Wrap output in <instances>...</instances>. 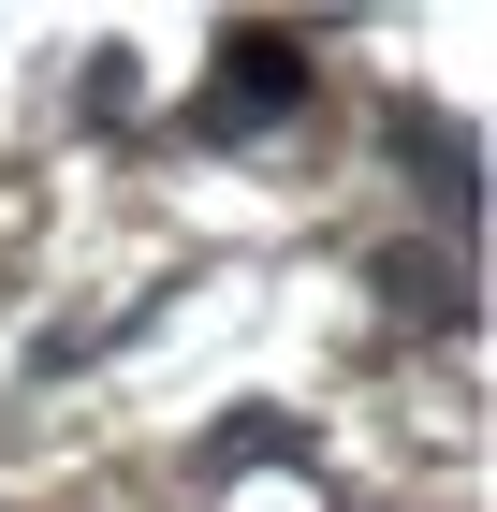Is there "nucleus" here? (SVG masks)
<instances>
[{
  "instance_id": "obj_1",
  "label": "nucleus",
  "mask_w": 497,
  "mask_h": 512,
  "mask_svg": "<svg viewBox=\"0 0 497 512\" xmlns=\"http://www.w3.org/2000/svg\"><path fill=\"white\" fill-rule=\"evenodd\" d=\"M293 103H307V44H293V30H234L205 118H220V132H264V118H293Z\"/></svg>"
},
{
  "instance_id": "obj_2",
  "label": "nucleus",
  "mask_w": 497,
  "mask_h": 512,
  "mask_svg": "<svg viewBox=\"0 0 497 512\" xmlns=\"http://www.w3.org/2000/svg\"><path fill=\"white\" fill-rule=\"evenodd\" d=\"M395 161H410L424 191H439V220H468V191H483V176H468V132H454V118H424V103H395Z\"/></svg>"
},
{
  "instance_id": "obj_3",
  "label": "nucleus",
  "mask_w": 497,
  "mask_h": 512,
  "mask_svg": "<svg viewBox=\"0 0 497 512\" xmlns=\"http://www.w3.org/2000/svg\"><path fill=\"white\" fill-rule=\"evenodd\" d=\"M381 293L410 322H468V264H454V249H381Z\"/></svg>"
},
{
  "instance_id": "obj_4",
  "label": "nucleus",
  "mask_w": 497,
  "mask_h": 512,
  "mask_svg": "<svg viewBox=\"0 0 497 512\" xmlns=\"http://www.w3.org/2000/svg\"><path fill=\"white\" fill-rule=\"evenodd\" d=\"M264 454H293V425H278V410H234V425L205 439V469H264Z\"/></svg>"
}]
</instances>
